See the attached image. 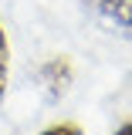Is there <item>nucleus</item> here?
<instances>
[{
    "label": "nucleus",
    "instance_id": "nucleus-3",
    "mask_svg": "<svg viewBox=\"0 0 132 135\" xmlns=\"http://www.w3.org/2000/svg\"><path fill=\"white\" fill-rule=\"evenodd\" d=\"M7 74H10V44H7V34L0 27V98L7 91Z\"/></svg>",
    "mask_w": 132,
    "mask_h": 135
},
{
    "label": "nucleus",
    "instance_id": "nucleus-1",
    "mask_svg": "<svg viewBox=\"0 0 132 135\" xmlns=\"http://www.w3.org/2000/svg\"><path fill=\"white\" fill-rule=\"evenodd\" d=\"M88 7L119 34L132 37V0H88Z\"/></svg>",
    "mask_w": 132,
    "mask_h": 135
},
{
    "label": "nucleus",
    "instance_id": "nucleus-2",
    "mask_svg": "<svg viewBox=\"0 0 132 135\" xmlns=\"http://www.w3.org/2000/svg\"><path fill=\"white\" fill-rule=\"evenodd\" d=\"M41 81H44V88H48L51 98L65 95L68 84H71V61H68L65 54H61V57H51V61H44V64H41Z\"/></svg>",
    "mask_w": 132,
    "mask_h": 135
},
{
    "label": "nucleus",
    "instance_id": "nucleus-4",
    "mask_svg": "<svg viewBox=\"0 0 132 135\" xmlns=\"http://www.w3.org/2000/svg\"><path fill=\"white\" fill-rule=\"evenodd\" d=\"M41 135H81V128L75 122H58V125H48Z\"/></svg>",
    "mask_w": 132,
    "mask_h": 135
},
{
    "label": "nucleus",
    "instance_id": "nucleus-5",
    "mask_svg": "<svg viewBox=\"0 0 132 135\" xmlns=\"http://www.w3.org/2000/svg\"><path fill=\"white\" fill-rule=\"evenodd\" d=\"M112 135H132V118H129V122H125V125H119V128H115V132H112Z\"/></svg>",
    "mask_w": 132,
    "mask_h": 135
}]
</instances>
